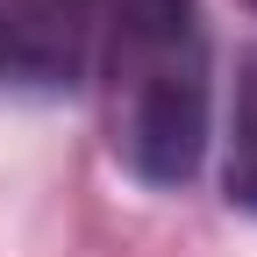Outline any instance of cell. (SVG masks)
Segmentation results:
<instances>
[{"label": "cell", "instance_id": "1", "mask_svg": "<svg viewBox=\"0 0 257 257\" xmlns=\"http://www.w3.org/2000/svg\"><path fill=\"white\" fill-rule=\"evenodd\" d=\"M100 100L128 179L172 193L200 172L214 128V43L200 0H107Z\"/></svg>", "mask_w": 257, "mask_h": 257}, {"label": "cell", "instance_id": "2", "mask_svg": "<svg viewBox=\"0 0 257 257\" xmlns=\"http://www.w3.org/2000/svg\"><path fill=\"white\" fill-rule=\"evenodd\" d=\"M86 0H0V86L57 93L79 79Z\"/></svg>", "mask_w": 257, "mask_h": 257}, {"label": "cell", "instance_id": "3", "mask_svg": "<svg viewBox=\"0 0 257 257\" xmlns=\"http://www.w3.org/2000/svg\"><path fill=\"white\" fill-rule=\"evenodd\" d=\"M229 200L257 214V50L243 57V93H236V157H229Z\"/></svg>", "mask_w": 257, "mask_h": 257}, {"label": "cell", "instance_id": "4", "mask_svg": "<svg viewBox=\"0 0 257 257\" xmlns=\"http://www.w3.org/2000/svg\"><path fill=\"white\" fill-rule=\"evenodd\" d=\"M250 8H257V0H250Z\"/></svg>", "mask_w": 257, "mask_h": 257}]
</instances>
